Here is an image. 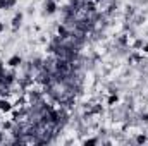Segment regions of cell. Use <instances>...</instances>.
<instances>
[{"instance_id":"1","label":"cell","mask_w":148,"mask_h":146,"mask_svg":"<svg viewBox=\"0 0 148 146\" xmlns=\"http://www.w3.org/2000/svg\"><path fill=\"white\" fill-rule=\"evenodd\" d=\"M71 67H73V65H71V62H69V60H66V59H60V60H57V64H55V69H57V71H59V72H69V71H71Z\"/></svg>"},{"instance_id":"2","label":"cell","mask_w":148,"mask_h":146,"mask_svg":"<svg viewBox=\"0 0 148 146\" xmlns=\"http://www.w3.org/2000/svg\"><path fill=\"white\" fill-rule=\"evenodd\" d=\"M21 64H23V59H21L19 55H12V57H10V59L7 60V65H9V67H12V69L19 67Z\"/></svg>"},{"instance_id":"3","label":"cell","mask_w":148,"mask_h":146,"mask_svg":"<svg viewBox=\"0 0 148 146\" xmlns=\"http://www.w3.org/2000/svg\"><path fill=\"white\" fill-rule=\"evenodd\" d=\"M45 12L47 14H55L57 12V2L55 0H47L45 2Z\"/></svg>"},{"instance_id":"4","label":"cell","mask_w":148,"mask_h":146,"mask_svg":"<svg viewBox=\"0 0 148 146\" xmlns=\"http://www.w3.org/2000/svg\"><path fill=\"white\" fill-rule=\"evenodd\" d=\"M12 108H14V105H12L9 100H3V98H0V112L7 113V112H12Z\"/></svg>"},{"instance_id":"5","label":"cell","mask_w":148,"mask_h":146,"mask_svg":"<svg viewBox=\"0 0 148 146\" xmlns=\"http://www.w3.org/2000/svg\"><path fill=\"white\" fill-rule=\"evenodd\" d=\"M21 23H23V14H21V12H17V14L12 17V29H14V31H17V29L21 28Z\"/></svg>"},{"instance_id":"6","label":"cell","mask_w":148,"mask_h":146,"mask_svg":"<svg viewBox=\"0 0 148 146\" xmlns=\"http://www.w3.org/2000/svg\"><path fill=\"white\" fill-rule=\"evenodd\" d=\"M16 83V74L14 72H9V74H3V86H12Z\"/></svg>"},{"instance_id":"7","label":"cell","mask_w":148,"mask_h":146,"mask_svg":"<svg viewBox=\"0 0 148 146\" xmlns=\"http://www.w3.org/2000/svg\"><path fill=\"white\" fill-rule=\"evenodd\" d=\"M83 7H84V10H86V12H90V14H91V12H95V10H97V3H95V2H93V0H86V2H84V5H83Z\"/></svg>"},{"instance_id":"8","label":"cell","mask_w":148,"mask_h":146,"mask_svg":"<svg viewBox=\"0 0 148 146\" xmlns=\"http://www.w3.org/2000/svg\"><path fill=\"white\" fill-rule=\"evenodd\" d=\"M57 35L60 36V40H66V38L69 36V31H67L66 26H59V28H57Z\"/></svg>"},{"instance_id":"9","label":"cell","mask_w":148,"mask_h":146,"mask_svg":"<svg viewBox=\"0 0 148 146\" xmlns=\"http://www.w3.org/2000/svg\"><path fill=\"white\" fill-rule=\"evenodd\" d=\"M119 102V96H117V91L115 93H110V96H109V100H107V103L109 105H115Z\"/></svg>"},{"instance_id":"10","label":"cell","mask_w":148,"mask_h":146,"mask_svg":"<svg viewBox=\"0 0 148 146\" xmlns=\"http://www.w3.org/2000/svg\"><path fill=\"white\" fill-rule=\"evenodd\" d=\"M40 98H41V95H40V93H33V91L29 93V100H31L33 103H38V102H40Z\"/></svg>"},{"instance_id":"11","label":"cell","mask_w":148,"mask_h":146,"mask_svg":"<svg viewBox=\"0 0 148 146\" xmlns=\"http://www.w3.org/2000/svg\"><path fill=\"white\" fill-rule=\"evenodd\" d=\"M26 102H28V98H26V96H21V98H17V102H16L14 105H16V107H24Z\"/></svg>"},{"instance_id":"12","label":"cell","mask_w":148,"mask_h":146,"mask_svg":"<svg viewBox=\"0 0 148 146\" xmlns=\"http://www.w3.org/2000/svg\"><path fill=\"white\" fill-rule=\"evenodd\" d=\"M136 143H138V145H145V143H147V136H145V134H138V136H136Z\"/></svg>"},{"instance_id":"13","label":"cell","mask_w":148,"mask_h":146,"mask_svg":"<svg viewBox=\"0 0 148 146\" xmlns=\"http://www.w3.org/2000/svg\"><path fill=\"white\" fill-rule=\"evenodd\" d=\"M102 112H103V107H102V105H95L88 115H91V113H102Z\"/></svg>"},{"instance_id":"14","label":"cell","mask_w":148,"mask_h":146,"mask_svg":"<svg viewBox=\"0 0 148 146\" xmlns=\"http://www.w3.org/2000/svg\"><path fill=\"white\" fill-rule=\"evenodd\" d=\"M98 143V139L97 138H90V139H84V145L86 146H93V145H97Z\"/></svg>"},{"instance_id":"15","label":"cell","mask_w":148,"mask_h":146,"mask_svg":"<svg viewBox=\"0 0 148 146\" xmlns=\"http://www.w3.org/2000/svg\"><path fill=\"white\" fill-rule=\"evenodd\" d=\"M133 46H134V48H136V50H138V48H141V46H143V40H136V41H134V45H133Z\"/></svg>"},{"instance_id":"16","label":"cell","mask_w":148,"mask_h":146,"mask_svg":"<svg viewBox=\"0 0 148 146\" xmlns=\"http://www.w3.org/2000/svg\"><path fill=\"white\" fill-rule=\"evenodd\" d=\"M16 3H17V0H7V10H9V9H12Z\"/></svg>"},{"instance_id":"17","label":"cell","mask_w":148,"mask_h":146,"mask_svg":"<svg viewBox=\"0 0 148 146\" xmlns=\"http://www.w3.org/2000/svg\"><path fill=\"white\" fill-rule=\"evenodd\" d=\"M2 127H3L5 131H9V129H12V122H3V124H2Z\"/></svg>"},{"instance_id":"18","label":"cell","mask_w":148,"mask_h":146,"mask_svg":"<svg viewBox=\"0 0 148 146\" xmlns=\"http://www.w3.org/2000/svg\"><path fill=\"white\" fill-rule=\"evenodd\" d=\"M0 9L2 10H7V0H0Z\"/></svg>"},{"instance_id":"19","label":"cell","mask_w":148,"mask_h":146,"mask_svg":"<svg viewBox=\"0 0 148 146\" xmlns=\"http://www.w3.org/2000/svg\"><path fill=\"white\" fill-rule=\"evenodd\" d=\"M119 43H121V45H126V43H127V38H126V36H121Z\"/></svg>"},{"instance_id":"20","label":"cell","mask_w":148,"mask_h":146,"mask_svg":"<svg viewBox=\"0 0 148 146\" xmlns=\"http://www.w3.org/2000/svg\"><path fill=\"white\" fill-rule=\"evenodd\" d=\"M133 60H136V62H140V60H141V55H138V53H134V55H133Z\"/></svg>"},{"instance_id":"21","label":"cell","mask_w":148,"mask_h":146,"mask_svg":"<svg viewBox=\"0 0 148 146\" xmlns=\"http://www.w3.org/2000/svg\"><path fill=\"white\" fill-rule=\"evenodd\" d=\"M141 50H143V53H148V43H143V46H141Z\"/></svg>"},{"instance_id":"22","label":"cell","mask_w":148,"mask_h":146,"mask_svg":"<svg viewBox=\"0 0 148 146\" xmlns=\"http://www.w3.org/2000/svg\"><path fill=\"white\" fill-rule=\"evenodd\" d=\"M3 29H5V24H3V23H0V35L3 33Z\"/></svg>"},{"instance_id":"23","label":"cell","mask_w":148,"mask_h":146,"mask_svg":"<svg viewBox=\"0 0 148 146\" xmlns=\"http://www.w3.org/2000/svg\"><path fill=\"white\" fill-rule=\"evenodd\" d=\"M141 119H143L145 122H148V113H145V115H141Z\"/></svg>"},{"instance_id":"24","label":"cell","mask_w":148,"mask_h":146,"mask_svg":"<svg viewBox=\"0 0 148 146\" xmlns=\"http://www.w3.org/2000/svg\"><path fill=\"white\" fill-rule=\"evenodd\" d=\"M0 74H3V64L0 62Z\"/></svg>"},{"instance_id":"25","label":"cell","mask_w":148,"mask_h":146,"mask_svg":"<svg viewBox=\"0 0 148 146\" xmlns=\"http://www.w3.org/2000/svg\"><path fill=\"white\" fill-rule=\"evenodd\" d=\"M0 141H2V136H0Z\"/></svg>"}]
</instances>
